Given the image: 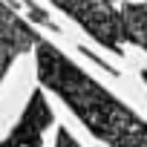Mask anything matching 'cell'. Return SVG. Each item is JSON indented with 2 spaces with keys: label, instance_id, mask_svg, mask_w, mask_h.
Returning <instances> with one entry per match:
<instances>
[{
  "label": "cell",
  "instance_id": "6da1fadb",
  "mask_svg": "<svg viewBox=\"0 0 147 147\" xmlns=\"http://www.w3.org/2000/svg\"><path fill=\"white\" fill-rule=\"evenodd\" d=\"M35 66L40 87L55 92L98 141L110 147H147V121L92 81L55 43L40 40L35 46Z\"/></svg>",
  "mask_w": 147,
  "mask_h": 147
},
{
  "label": "cell",
  "instance_id": "7a4b0ae2",
  "mask_svg": "<svg viewBox=\"0 0 147 147\" xmlns=\"http://www.w3.org/2000/svg\"><path fill=\"white\" fill-rule=\"evenodd\" d=\"M61 12H66L75 23H81L84 32H90L101 46H107L115 55L121 52V15L113 0H49Z\"/></svg>",
  "mask_w": 147,
  "mask_h": 147
},
{
  "label": "cell",
  "instance_id": "3957f363",
  "mask_svg": "<svg viewBox=\"0 0 147 147\" xmlns=\"http://www.w3.org/2000/svg\"><path fill=\"white\" fill-rule=\"evenodd\" d=\"M55 124V113L43 95V87L32 90L15 130L0 141V147H40L43 144V133Z\"/></svg>",
  "mask_w": 147,
  "mask_h": 147
},
{
  "label": "cell",
  "instance_id": "277c9868",
  "mask_svg": "<svg viewBox=\"0 0 147 147\" xmlns=\"http://www.w3.org/2000/svg\"><path fill=\"white\" fill-rule=\"evenodd\" d=\"M43 38L38 35V29L18 15L15 6H6L0 9V84H3L9 66L15 63L18 55L35 49Z\"/></svg>",
  "mask_w": 147,
  "mask_h": 147
},
{
  "label": "cell",
  "instance_id": "5b68a950",
  "mask_svg": "<svg viewBox=\"0 0 147 147\" xmlns=\"http://www.w3.org/2000/svg\"><path fill=\"white\" fill-rule=\"evenodd\" d=\"M121 15V40L141 46L147 52V3H124Z\"/></svg>",
  "mask_w": 147,
  "mask_h": 147
},
{
  "label": "cell",
  "instance_id": "8992f818",
  "mask_svg": "<svg viewBox=\"0 0 147 147\" xmlns=\"http://www.w3.org/2000/svg\"><path fill=\"white\" fill-rule=\"evenodd\" d=\"M55 147H75V141H72V136H69L66 127H58V141H55Z\"/></svg>",
  "mask_w": 147,
  "mask_h": 147
},
{
  "label": "cell",
  "instance_id": "52a82bcc",
  "mask_svg": "<svg viewBox=\"0 0 147 147\" xmlns=\"http://www.w3.org/2000/svg\"><path fill=\"white\" fill-rule=\"evenodd\" d=\"M75 147H78V144H75Z\"/></svg>",
  "mask_w": 147,
  "mask_h": 147
}]
</instances>
